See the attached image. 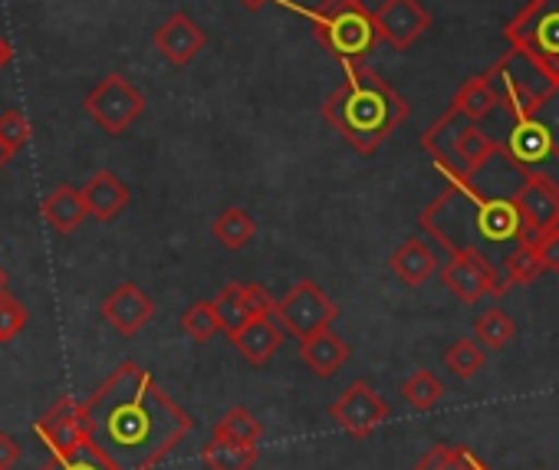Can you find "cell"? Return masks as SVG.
<instances>
[{
	"mask_svg": "<svg viewBox=\"0 0 559 470\" xmlns=\"http://www.w3.org/2000/svg\"><path fill=\"white\" fill-rule=\"evenodd\" d=\"M80 418L86 444L112 470H155L194 427V418L135 362H122L80 401Z\"/></svg>",
	"mask_w": 559,
	"mask_h": 470,
	"instance_id": "cell-1",
	"label": "cell"
},
{
	"mask_svg": "<svg viewBox=\"0 0 559 470\" xmlns=\"http://www.w3.org/2000/svg\"><path fill=\"white\" fill-rule=\"evenodd\" d=\"M323 119L359 155H372L408 119V103L376 70L346 63V80L323 103Z\"/></svg>",
	"mask_w": 559,
	"mask_h": 470,
	"instance_id": "cell-2",
	"label": "cell"
},
{
	"mask_svg": "<svg viewBox=\"0 0 559 470\" xmlns=\"http://www.w3.org/2000/svg\"><path fill=\"white\" fill-rule=\"evenodd\" d=\"M300 14L310 21L313 37L343 67L362 63L379 44L372 11L362 4V0H320L317 8H300Z\"/></svg>",
	"mask_w": 559,
	"mask_h": 470,
	"instance_id": "cell-3",
	"label": "cell"
},
{
	"mask_svg": "<svg viewBox=\"0 0 559 470\" xmlns=\"http://www.w3.org/2000/svg\"><path fill=\"white\" fill-rule=\"evenodd\" d=\"M487 83L497 96V109H503L510 119L526 116L556 83L543 73V67L536 60H530L523 50L510 47L497 67L487 73Z\"/></svg>",
	"mask_w": 559,
	"mask_h": 470,
	"instance_id": "cell-4",
	"label": "cell"
},
{
	"mask_svg": "<svg viewBox=\"0 0 559 470\" xmlns=\"http://www.w3.org/2000/svg\"><path fill=\"white\" fill-rule=\"evenodd\" d=\"M507 44L523 50L559 83V0H530L526 11L510 21Z\"/></svg>",
	"mask_w": 559,
	"mask_h": 470,
	"instance_id": "cell-5",
	"label": "cell"
},
{
	"mask_svg": "<svg viewBox=\"0 0 559 470\" xmlns=\"http://www.w3.org/2000/svg\"><path fill=\"white\" fill-rule=\"evenodd\" d=\"M336 316H340V306L310 277L297 280L284 297L273 300V320L294 339H307V336H317L323 329H333Z\"/></svg>",
	"mask_w": 559,
	"mask_h": 470,
	"instance_id": "cell-6",
	"label": "cell"
},
{
	"mask_svg": "<svg viewBox=\"0 0 559 470\" xmlns=\"http://www.w3.org/2000/svg\"><path fill=\"white\" fill-rule=\"evenodd\" d=\"M513 204L523 220L516 230V244L536 248L546 230L559 227V184L546 171H523V181L513 191Z\"/></svg>",
	"mask_w": 559,
	"mask_h": 470,
	"instance_id": "cell-7",
	"label": "cell"
},
{
	"mask_svg": "<svg viewBox=\"0 0 559 470\" xmlns=\"http://www.w3.org/2000/svg\"><path fill=\"white\" fill-rule=\"evenodd\" d=\"M441 284L444 290H451L461 303L474 306L480 303L484 297H493V300H503L510 284L500 280L497 267L490 264V257H484L477 248H464V251H454L451 261L444 264L441 270Z\"/></svg>",
	"mask_w": 559,
	"mask_h": 470,
	"instance_id": "cell-8",
	"label": "cell"
},
{
	"mask_svg": "<svg viewBox=\"0 0 559 470\" xmlns=\"http://www.w3.org/2000/svg\"><path fill=\"white\" fill-rule=\"evenodd\" d=\"M145 96L122 76V73H109L106 80H99V86L86 96V112L93 116V122L109 132V135H122L142 112H145Z\"/></svg>",
	"mask_w": 559,
	"mask_h": 470,
	"instance_id": "cell-9",
	"label": "cell"
},
{
	"mask_svg": "<svg viewBox=\"0 0 559 470\" xmlns=\"http://www.w3.org/2000/svg\"><path fill=\"white\" fill-rule=\"evenodd\" d=\"M330 418L349 434V437H369L379 424H385L389 418V401L366 382H353L333 405H330Z\"/></svg>",
	"mask_w": 559,
	"mask_h": 470,
	"instance_id": "cell-10",
	"label": "cell"
},
{
	"mask_svg": "<svg viewBox=\"0 0 559 470\" xmlns=\"http://www.w3.org/2000/svg\"><path fill=\"white\" fill-rule=\"evenodd\" d=\"M379 40H385L392 50L405 53L412 44L431 27V14L418 4V0H382L372 14Z\"/></svg>",
	"mask_w": 559,
	"mask_h": 470,
	"instance_id": "cell-11",
	"label": "cell"
},
{
	"mask_svg": "<svg viewBox=\"0 0 559 470\" xmlns=\"http://www.w3.org/2000/svg\"><path fill=\"white\" fill-rule=\"evenodd\" d=\"M211 303L217 313V326L227 336H237L253 316L273 313V297L260 284H227Z\"/></svg>",
	"mask_w": 559,
	"mask_h": 470,
	"instance_id": "cell-12",
	"label": "cell"
},
{
	"mask_svg": "<svg viewBox=\"0 0 559 470\" xmlns=\"http://www.w3.org/2000/svg\"><path fill=\"white\" fill-rule=\"evenodd\" d=\"M37 437L50 450V457H67L73 454L86 437H83V418H80V401L73 395L60 398L40 421H37Z\"/></svg>",
	"mask_w": 559,
	"mask_h": 470,
	"instance_id": "cell-13",
	"label": "cell"
},
{
	"mask_svg": "<svg viewBox=\"0 0 559 470\" xmlns=\"http://www.w3.org/2000/svg\"><path fill=\"white\" fill-rule=\"evenodd\" d=\"M467 122L471 119L457 106H448V112L421 135V148L435 158V165L448 174V181H471L464 178L461 161H457V138L467 129Z\"/></svg>",
	"mask_w": 559,
	"mask_h": 470,
	"instance_id": "cell-14",
	"label": "cell"
},
{
	"mask_svg": "<svg viewBox=\"0 0 559 470\" xmlns=\"http://www.w3.org/2000/svg\"><path fill=\"white\" fill-rule=\"evenodd\" d=\"M103 320L119 333V336H135L155 320V303L145 297L139 284H122L116 287L106 303H103Z\"/></svg>",
	"mask_w": 559,
	"mask_h": 470,
	"instance_id": "cell-15",
	"label": "cell"
},
{
	"mask_svg": "<svg viewBox=\"0 0 559 470\" xmlns=\"http://www.w3.org/2000/svg\"><path fill=\"white\" fill-rule=\"evenodd\" d=\"M207 44V34L181 11H175L171 17L162 21V27L155 31V50L171 63V67H188Z\"/></svg>",
	"mask_w": 559,
	"mask_h": 470,
	"instance_id": "cell-16",
	"label": "cell"
},
{
	"mask_svg": "<svg viewBox=\"0 0 559 470\" xmlns=\"http://www.w3.org/2000/svg\"><path fill=\"white\" fill-rule=\"evenodd\" d=\"M230 342L250 365H266L284 349V329H280L273 313H266V316H253L237 336H230Z\"/></svg>",
	"mask_w": 559,
	"mask_h": 470,
	"instance_id": "cell-17",
	"label": "cell"
},
{
	"mask_svg": "<svg viewBox=\"0 0 559 470\" xmlns=\"http://www.w3.org/2000/svg\"><path fill=\"white\" fill-rule=\"evenodd\" d=\"M83 204L90 210V217L109 224L112 217H119L129 204V188L119 174H112L109 168L96 171L86 184H83Z\"/></svg>",
	"mask_w": 559,
	"mask_h": 470,
	"instance_id": "cell-18",
	"label": "cell"
},
{
	"mask_svg": "<svg viewBox=\"0 0 559 470\" xmlns=\"http://www.w3.org/2000/svg\"><path fill=\"white\" fill-rule=\"evenodd\" d=\"M300 359L307 362V369L317 378H333L346 362H349V346L343 336H336L333 329H323L317 336L300 339Z\"/></svg>",
	"mask_w": 559,
	"mask_h": 470,
	"instance_id": "cell-19",
	"label": "cell"
},
{
	"mask_svg": "<svg viewBox=\"0 0 559 470\" xmlns=\"http://www.w3.org/2000/svg\"><path fill=\"white\" fill-rule=\"evenodd\" d=\"M389 267H392V274H395L405 287H421V284H428V280L435 277L438 257H435V251H431L421 238H408V241H402V248L392 254Z\"/></svg>",
	"mask_w": 559,
	"mask_h": 470,
	"instance_id": "cell-20",
	"label": "cell"
},
{
	"mask_svg": "<svg viewBox=\"0 0 559 470\" xmlns=\"http://www.w3.org/2000/svg\"><path fill=\"white\" fill-rule=\"evenodd\" d=\"M44 220L57 230V233H63V238H70V233H76L80 230V224L90 217V210H86V204H83V194L73 188V184H60V188H53L47 197H44Z\"/></svg>",
	"mask_w": 559,
	"mask_h": 470,
	"instance_id": "cell-21",
	"label": "cell"
},
{
	"mask_svg": "<svg viewBox=\"0 0 559 470\" xmlns=\"http://www.w3.org/2000/svg\"><path fill=\"white\" fill-rule=\"evenodd\" d=\"M201 463L207 470H250L257 463V444H237L211 434V441L201 447Z\"/></svg>",
	"mask_w": 559,
	"mask_h": 470,
	"instance_id": "cell-22",
	"label": "cell"
},
{
	"mask_svg": "<svg viewBox=\"0 0 559 470\" xmlns=\"http://www.w3.org/2000/svg\"><path fill=\"white\" fill-rule=\"evenodd\" d=\"M497 152H500V142L490 138V135L480 129V122H467V129H464L461 138H457V161H461L464 178H474Z\"/></svg>",
	"mask_w": 559,
	"mask_h": 470,
	"instance_id": "cell-23",
	"label": "cell"
},
{
	"mask_svg": "<svg viewBox=\"0 0 559 470\" xmlns=\"http://www.w3.org/2000/svg\"><path fill=\"white\" fill-rule=\"evenodd\" d=\"M211 233H214V241H217L221 248L240 251V248H247V244L257 238V224H253V217H250L247 210H240V207H224V210L214 217Z\"/></svg>",
	"mask_w": 559,
	"mask_h": 470,
	"instance_id": "cell-24",
	"label": "cell"
},
{
	"mask_svg": "<svg viewBox=\"0 0 559 470\" xmlns=\"http://www.w3.org/2000/svg\"><path fill=\"white\" fill-rule=\"evenodd\" d=\"M451 106H457L471 122H484V119H490V116L497 112V96H493L487 76H471V80L457 89V96H454Z\"/></svg>",
	"mask_w": 559,
	"mask_h": 470,
	"instance_id": "cell-25",
	"label": "cell"
},
{
	"mask_svg": "<svg viewBox=\"0 0 559 470\" xmlns=\"http://www.w3.org/2000/svg\"><path fill=\"white\" fill-rule=\"evenodd\" d=\"M484 362H487V349H484L477 339H471V336L454 339L451 349L444 352V369H448L454 378H461V382L474 378V375L484 369Z\"/></svg>",
	"mask_w": 559,
	"mask_h": 470,
	"instance_id": "cell-26",
	"label": "cell"
},
{
	"mask_svg": "<svg viewBox=\"0 0 559 470\" xmlns=\"http://www.w3.org/2000/svg\"><path fill=\"white\" fill-rule=\"evenodd\" d=\"M513 333H516V326H513V320H510L500 306L484 310V313L477 316V323H474V339H477L484 349H490V352H500V349L513 339Z\"/></svg>",
	"mask_w": 559,
	"mask_h": 470,
	"instance_id": "cell-27",
	"label": "cell"
},
{
	"mask_svg": "<svg viewBox=\"0 0 559 470\" xmlns=\"http://www.w3.org/2000/svg\"><path fill=\"white\" fill-rule=\"evenodd\" d=\"M402 395H405V401H408L415 411H435V408H438V401L444 398V385H441V378H438L435 372L418 369L415 375H408V378H405Z\"/></svg>",
	"mask_w": 559,
	"mask_h": 470,
	"instance_id": "cell-28",
	"label": "cell"
},
{
	"mask_svg": "<svg viewBox=\"0 0 559 470\" xmlns=\"http://www.w3.org/2000/svg\"><path fill=\"white\" fill-rule=\"evenodd\" d=\"M217 437H227V441H237V444H260L263 437V424L247 411V408H230L217 427H214Z\"/></svg>",
	"mask_w": 559,
	"mask_h": 470,
	"instance_id": "cell-29",
	"label": "cell"
},
{
	"mask_svg": "<svg viewBox=\"0 0 559 470\" xmlns=\"http://www.w3.org/2000/svg\"><path fill=\"white\" fill-rule=\"evenodd\" d=\"M503 280L510 287H523V284H533L539 274H543V264H539V254L536 248L530 244H516L507 257H503Z\"/></svg>",
	"mask_w": 559,
	"mask_h": 470,
	"instance_id": "cell-30",
	"label": "cell"
},
{
	"mask_svg": "<svg viewBox=\"0 0 559 470\" xmlns=\"http://www.w3.org/2000/svg\"><path fill=\"white\" fill-rule=\"evenodd\" d=\"M543 132H546V138H549V152H552V158H559V83L526 112ZM549 158V161H552Z\"/></svg>",
	"mask_w": 559,
	"mask_h": 470,
	"instance_id": "cell-31",
	"label": "cell"
},
{
	"mask_svg": "<svg viewBox=\"0 0 559 470\" xmlns=\"http://www.w3.org/2000/svg\"><path fill=\"white\" fill-rule=\"evenodd\" d=\"M181 329H185L194 342H207L214 333H221L214 303H211V300H194V303L181 313Z\"/></svg>",
	"mask_w": 559,
	"mask_h": 470,
	"instance_id": "cell-32",
	"label": "cell"
},
{
	"mask_svg": "<svg viewBox=\"0 0 559 470\" xmlns=\"http://www.w3.org/2000/svg\"><path fill=\"white\" fill-rule=\"evenodd\" d=\"M415 470H484V467H480L467 450L438 444V447H431V450L415 463Z\"/></svg>",
	"mask_w": 559,
	"mask_h": 470,
	"instance_id": "cell-33",
	"label": "cell"
},
{
	"mask_svg": "<svg viewBox=\"0 0 559 470\" xmlns=\"http://www.w3.org/2000/svg\"><path fill=\"white\" fill-rule=\"evenodd\" d=\"M40 470H112V467L83 441L73 454H67V457H50Z\"/></svg>",
	"mask_w": 559,
	"mask_h": 470,
	"instance_id": "cell-34",
	"label": "cell"
},
{
	"mask_svg": "<svg viewBox=\"0 0 559 470\" xmlns=\"http://www.w3.org/2000/svg\"><path fill=\"white\" fill-rule=\"evenodd\" d=\"M27 326V310L17 297L0 293V342H11L24 333Z\"/></svg>",
	"mask_w": 559,
	"mask_h": 470,
	"instance_id": "cell-35",
	"label": "cell"
},
{
	"mask_svg": "<svg viewBox=\"0 0 559 470\" xmlns=\"http://www.w3.org/2000/svg\"><path fill=\"white\" fill-rule=\"evenodd\" d=\"M27 138H31V122L21 109H8L0 116V142H4L14 155L27 145Z\"/></svg>",
	"mask_w": 559,
	"mask_h": 470,
	"instance_id": "cell-36",
	"label": "cell"
},
{
	"mask_svg": "<svg viewBox=\"0 0 559 470\" xmlns=\"http://www.w3.org/2000/svg\"><path fill=\"white\" fill-rule=\"evenodd\" d=\"M536 254H539V264H543V274H556L559 270V227L546 230L539 244H536Z\"/></svg>",
	"mask_w": 559,
	"mask_h": 470,
	"instance_id": "cell-37",
	"label": "cell"
},
{
	"mask_svg": "<svg viewBox=\"0 0 559 470\" xmlns=\"http://www.w3.org/2000/svg\"><path fill=\"white\" fill-rule=\"evenodd\" d=\"M21 457H24V447L17 444V437L0 431V470H14L21 463Z\"/></svg>",
	"mask_w": 559,
	"mask_h": 470,
	"instance_id": "cell-38",
	"label": "cell"
},
{
	"mask_svg": "<svg viewBox=\"0 0 559 470\" xmlns=\"http://www.w3.org/2000/svg\"><path fill=\"white\" fill-rule=\"evenodd\" d=\"M11 57H14V53H11V44H8L4 37H0V70H4V67L11 63Z\"/></svg>",
	"mask_w": 559,
	"mask_h": 470,
	"instance_id": "cell-39",
	"label": "cell"
},
{
	"mask_svg": "<svg viewBox=\"0 0 559 470\" xmlns=\"http://www.w3.org/2000/svg\"><path fill=\"white\" fill-rule=\"evenodd\" d=\"M11 158H14V152H11V148H8L4 142H0V171L8 168V161H11Z\"/></svg>",
	"mask_w": 559,
	"mask_h": 470,
	"instance_id": "cell-40",
	"label": "cell"
},
{
	"mask_svg": "<svg viewBox=\"0 0 559 470\" xmlns=\"http://www.w3.org/2000/svg\"><path fill=\"white\" fill-rule=\"evenodd\" d=\"M240 4H243V8H247L250 14H253V11H260V8L266 4V0H240Z\"/></svg>",
	"mask_w": 559,
	"mask_h": 470,
	"instance_id": "cell-41",
	"label": "cell"
},
{
	"mask_svg": "<svg viewBox=\"0 0 559 470\" xmlns=\"http://www.w3.org/2000/svg\"><path fill=\"white\" fill-rule=\"evenodd\" d=\"M8 284H11V277H8L4 267H0V293H8Z\"/></svg>",
	"mask_w": 559,
	"mask_h": 470,
	"instance_id": "cell-42",
	"label": "cell"
}]
</instances>
